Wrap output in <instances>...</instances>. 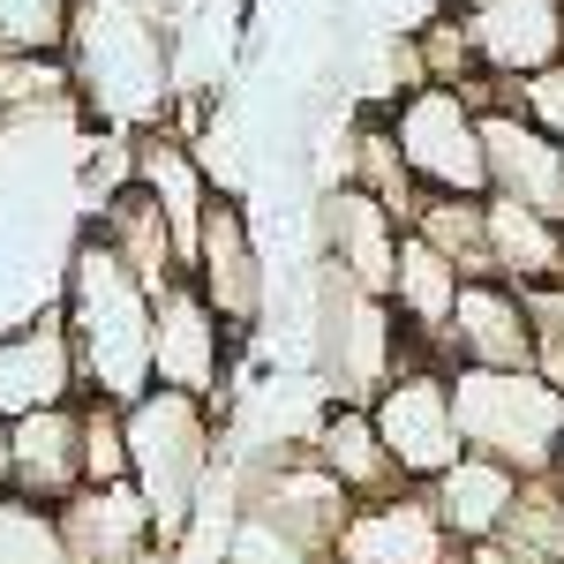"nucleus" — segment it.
Instances as JSON below:
<instances>
[{
    "label": "nucleus",
    "mask_w": 564,
    "mask_h": 564,
    "mask_svg": "<svg viewBox=\"0 0 564 564\" xmlns=\"http://www.w3.org/2000/svg\"><path fill=\"white\" fill-rule=\"evenodd\" d=\"M481 166H489V196L520 204V212H542L564 226V143H550L542 129H527L512 106L481 98Z\"/></svg>",
    "instance_id": "obj_11"
},
{
    "label": "nucleus",
    "mask_w": 564,
    "mask_h": 564,
    "mask_svg": "<svg viewBox=\"0 0 564 564\" xmlns=\"http://www.w3.org/2000/svg\"><path fill=\"white\" fill-rule=\"evenodd\" d=\"M369 422H377V444L391 452V467L406 489H430L467 444H459V422H452V377L436 361H406L377 399H369Z\"/></svg>",
    "instance_id": "obj_7"
},
{
    "label": "nucleus",
    "mask_w": 564,
    "mask_h": 564,
    "mask_svg": "<svg viewBox=\"0 0 564 564\" xmlns=\"http://www.w3.org/2000/svg\"><path fill=\"white\" fill-rule=\"evenodd\" d=\"M467 98H497V106H512L527 129H542L550 143H564V61H550V68H534V76H520V84H481L467 90Z\"/></svg>",
    "instance_id": "obj_27"
},
{
    "label": "nucleus",
    "mask_w": 564,
    "mask_h": 564,
    "mask_svg": "<svg viewBox=\"0 0 564 564\" xmlns=\"http://www.w3.org/2000/svg\"><path fill=\"white\" fill-rule=\"evenodd\" d=\"M90 234H98L113 257L129 263V279L143 286V294H166L174 279H188V263H181V241H174V226H166V212H159L135 181H121V188L90 212Z\"/></svg>",
    "instance_id": "obj_18"
},
{
    "label": "nucleus",
    "mask_w": 564,
    "mask_h": 564,
    "mask_svg": "<svg viewBox=\"0 0 564 564\" xmlns=\"http://www.w3.org/2000/svg\"><path fill=\"white\" fill-rule=\"evenodd\" d=\"M0 489H8V414H0Z\"/></svg>",
    "instance_id": "obj_30"
},
{
    "label": "nucleus",
    "mask_w": 564,
    "mask_h": 564,
    "mask_svg": "<svg viewBox=\"0 0 564 564\" xmlns=\"http://www.w3.org/2000/svg\"><path fill=\"white\" fill-rule=\"evenodd\" d=\"M68 399H84V377H76V347H68L61 308H45L31 324H8L0 332V414L23 422V414L68 406Z\"/></svg>",
    "instance_id": "obj_14"
},
{
    "label": "nucleus",
    "mask_w": 564,
    "mask_h": 564,
    "mask_svg": "<svg viewBox=\"0 0 564 564\" xmlns=\"http://www.w3.org/2000/svg\"><path fill=\"white\" fill-rule=\"evenodd\" d=\"M557 489H564V481H557Z\"/></svg>",
    "instance_id": "obj_32"
},
{
    "label": "nucleus",
    "mask_w": 564,
    "mask_h": 564,
    "mask_svg": "<svg viewBox=\"0 0 564 564\" xmlns=\"http://www.w3.org/2000/svg\"><path fill=\"white\" fill-rule=\"evenodd\" d=\"M550 475H557V481H564V430H557V459H550Z\"/></svg>",
    "instance_id": "obj_31"
},
{
    "label": "nucleus",
    "mask_w": 564,
    "mask_h": 564,
    "mask_svg": "<svg viewBox=\"0 0 564 564\" xmlns=\"http://www.w3.org/2000/svg\"><path fill=\"white\" fill-rule=\"evenodd\" d=\"M497 550H512L520 564H564V489L557 475H527L512 512L497 527Z\"/></svg>",
    "instance_id": "obj_24"
},
{
    "label": "nucleus",
    "mask_w": 564,
    "mask_h": 564,
    "mask_svg": "<svg viewBox=\"0 0 564 564\" xmlns=\"http://www.w3.org/2000/svg\"><path fill=\"white\" fill-rule=\"evenodd\" d=\"M481 204L489 196H422L414 218H406V234L430 241L459 279H489V218H481Z\"/></svg>",
    "instance_id": "obj_23"
},
{
    "label": "nucleus",
    "mask_w": 564,
    "mask_h": 564,
    "mask_svg": "<svg viewBox=\"0 0 564 564\" xmlns=\"http://www.w3.org/2000/svg\"><path fill=\"white\" fill-rule=\"evenodd\" d=\"M61 106H76L61 53H0V129H8V121L61 113Z\"/></svg>",
    "instance_id": "obj_25"
},
{
    "label": "nucleus",
    "mask_w": 564,
    "mask_h": 564,
    "mask_svg": "<svg viewBox=\"0 0 564 564\" xmlns=\"http://www.w3.org/2000/svg\"><path fill=\"white\" fill-rule=\"evenodd\" d=\"M129 430V489L143 497V512L159 527V550H174L188 520L204 512V489L218 467V414L188 391H143L121 406Z\"/></svg>",
    "instance_id": "obj_3"
},
{
    "label": "nucleus",
    "mask_w": 564,
    "mask_h": 564,
    "mask_svg": "<svg viewBox=\"0 0 564 564\" xmlns=\"http://www.w3.org/2000/svg\"><path fill=\"white\" fill-rule=\"evenodd\" d=\"M452 377V422L475 459L512 475H550L564 430V391L542 369H444Z\"/></svg>",
    "instance_id": "obj_5"
},
{
    "label": "nucleus",
    "mask_w": 564,
    "mask_h": 564,
    "mask_svg": "<svg viewBox=\"0 0 564 564\" xmlns=\"http://www.w3.org/2000/svg\"><path fill=\"white\" fill-rule=\"evenodd\" d=\"M76 0H0V53H61Z\"/></svg>",
    "instance_id": "obj_29"
},
{
    "label": "nucleus",
    "mask_w": 564,
    "mask_h": 564,
    "mask_svg": "<svg viewBox=\"0 0 564 564\" xmlns=\"http://www.w3.org/2000/svg\"><path fill=\"white\" fill-rule=\"evenodd\" d=\"M302 452L324 467V475L347 489L354 505H369V497H391V489H406L399 467H391V452L377 444V422H369V406H339V399H324V414L308 422Z\"/></svg>",
    "instance_id": "obj_19"
},
{
    "label": "nucleus",
    "mask_w": 564,
    "mask_h": 564,
    "mask_svg": "<svg viewBox=\"0 0 564 564\" xmlns=\"http://www.w3.org/2000/svg\"><path fill=\"white\" fill-rule=\"evenodd\" d=\"M324 564H459V550H452V534L436 527L422 489H391V497L354 505Z\"/></svg>",
    "instance_id": "obj_13"
},
{
    "label": "nucleus",
    "mask_w": 564,
    "mask_h": 564,
    "mask_svg": "<svg viewBox=\"0 0 564 564\" xmlns=\"http://www.w3.org/2000/svg\"><path fill=\"white\" fill-rule=\"evenodd\" d=\"M68 90L98 135H151L174 121V39L151 0H76L68 8Z\"/></svg>",
    "instance_id": "obj_1"
},
{
    "label": "nucleus",
    "mask_w": 564,
    "mask_h": 564,
    "mask_svg": "<svg viewBox=\"0 0 564 564\" xmlns=\"http://www.w3.org/2000/svg\"><path fill=\"white\" fill-rule=\"evenodd\" d=\"M61 542L76 564H159V527L143 512L129 481H106V489H76L61 505Z\"/></svg>",
    "instance_id": "obj_17"
},
{
    "label": "nucleus",
    "mask_w": 564,
    "mask_h": 564,
    "mask_svg": "<svg viewBox=\"0 0 564 564\" xmlns=\"http://www.w3.org/2000/svg\"><path fill=\"white\" fill-rule=\"evenodd\" d=\"M61 324L76 347V377L90 399L129 406L151 391V294L129 279V263L113 257L98 234H76L68 271H61Z\"/></svg>",
    "instance_id": "obj_2"
},
{
    "label": "nucleus",
    "mask_w": 564,
    "mask_h": 564,
    "mask_svg": "<svg viewBox=\"0 0 564 564\" xmlns=\"http://www.w3.org/2000/svg\"><path fill=\"white\" fill-rule=\"evenodd\" d=\"M188 279H196V294L212 302V316L226 324L234 347L263 324L271 279H263V249H257V234H249L241 196H218V188H212L204 226H196V249H188Z\"/></svg>",
    "instance_id": "obj_8"
},
{
    "label": "nucleus",
    "mask_w": 564,
    "mask_h": 564,
    "mask_svg": "<svg viewBox=\"0 0 564 564\" xmlns=\"http://www.w3.org/2000/svg\"><path fill=\"white\" fill-rule=\"evenodd\" d=\"M226 361H234V339L212 316V302L196 294V279H174L166 294H151V384L188 391V399H204L218 414Z\"/></svg>",
    "instance_id": "obj_9"
},
{
    "label": "nucleus",
    "mask_w": 564,
    "mask_h": 564,
    "mask_svg": "<svg viewBox=\"0 0 564 564\" xmlns=\"http://www.w3.org/2000/svg\"><path fill=\"white\" fill-rule=\"evenodd\" d=\"M467 39H475V61L489 84H520L534 68L564 61V8L557 0H452Z\"/></svg>",
    "instance_id": "obj_12"
},
{
    "label": "nucleus",
    "mask_w": 564,
    "mask_h": 564,
    "mask_svg": "<svg viewBox=\"0 0 564 564\" xmlns=\"http://www.w3.org/2000/svg\"><path fill=\"white\" fill-rule=\"evenodd\" d=\"M8 489L31 497V505H53V512L84 489V414H76V399L8 422Z\"/></svg>",
    "instance_id": "obj_16"
},
{
    "label": "nucleus",
    "mask_w": 564,
    "mask_h": 564,
    "mask_svg": "<svg viewBox=\"0 0 564 564\" xmlns=\"http://www.w3.org/2000/svg\"><path fill=\"white\" fill-rule=\"evenodd\" d=\"M481 218H489V279L534 294V286H550L564 271V226L557 218L520 212V204H505V196H489Z\"/></svg>",
    "instance_id": "obj_21"
},
{
    "label": "nucleus",
    "mask_w": 564,
    "mask_h": 564,
    "mask_svg": "<svg viewBox=\"0 0 564 564\" xmlns=\"http://www.w3.org/2000/svg\"><path fill=\"white\" fill-rule=\"evenodd\" d=\"M316 234H324V263L332 271H347L361 294H384L391 302V271H399V218L377 204V196H361V188H324V204H316Z\"/></svg>",
    "instance_id": "obj_15"
},
{
    "label": "nucleus",
    "mask_w": 564,
    "mask_h": 564,
    "mask_svg": "<svg viewBox=\"0 0 564 564\" xmlns=\"http://www.w3.org/2000/svg\"><path fill=\"white\" fill-rule=\"evenodd\" d=\"M384 129L399 143V166L414 174L422 196H489V166H481V113L467 90L414 84L406 98L384 106Z\"/></svg>",
    "instance_id": "obj_6"
},
{
    "label": "nucleus",
    "mask_w": 564,
    "mask_h": 564,
    "mask_svg": "<svg viewBox=\"0 0 564 564\" xmlns=\"http://www.w3.org/2000/svg\"><path fill=\"white\" fill-rule=\"evenodd\" d=\"M436 369H534V316L527 294L505 279H467L459 302L430 339Z\"/></svg>",
    "instance_id": "obj_10"
},
{
    "label": "nucleus",
    "mask_w": 564,
    "mask_h": 564,
    "mask_svg": "<svg viewBox=\"0 0 564 564\" xmlns=\"http://www.w3.org/2000/svg\"><path fill=\"white\" fill-rule=\"evenodd\" d=\"M0 564H76L61 542V512L0 489Z\"/></svg>",
    "instance_id": "obj_26"
},
{
    "label": "nucleus",
    "mask_w": 564,
    "mask_h": 564,
    "mask_svg": "<svg viewBox=\"0 0 564 564\" xmlns=\"http://www.w3.org/2000/svg\"><path fill=\"white\" fill-rule=\"evenodd\" d=\"M459 271L436 257L430 241H414V234H399V271H391V316H399V332L414 339V347L430 354V339L444 332V316L459 302Z\"/></svg>",
    "instance_id": "obj_22"
},
{
    "label": "nucleus",
    "mask_w": 564,
    "mask_h": 564,
    "mask_svg": "<svg viewBox=\"0 0 564 564\" xmlns=\"http://www.w3.org/2000/svg\"><path fill=\"white\" fill-rule=\"evenodd\" d=\"M84 414V489H106V481H129V430H121V406L113 399H76Z\"/></svg>",
    "instance_id": "obj_28"
},
{
    "label": "nucleus",
    "mask_w": 564,
    "mask_h": 564,
    "mask_svg": "<svg viewBox=\"0 0 564 564\" xmlns=\"http://www.w3.org/2000/svg\"><path fill=\"white\" fill-rule=\"evenodd\" d=\"M520 481L512 467H497V459H475V452H459L444 475L422 489L430 497L436 527L452 534V550H475V542H497V527H505V512H512V497H520Z\"/></svg>",
    "instance_id": "obj_20"
},
{
    "label": "nucleus",
    "mask_w": 564,
    "mask_h": 564,
    "mask_svg": "<svg viewBox=\"0 0 564 564\" xmlns=\"http://www.w3.org/2000/svg\"><path fill=\"white\" fill-rule=\"evenodd\" d=\"M308 347H316L324 399H339V406H369V399H377L406 361H430V354L399 332V316H391L384 294H361L347 271H332V263H316Z\"/></svg>",
    "instance_id": "obj_4"
}]
</instances>
